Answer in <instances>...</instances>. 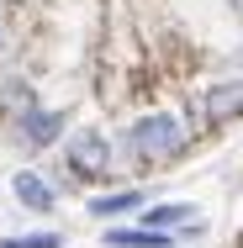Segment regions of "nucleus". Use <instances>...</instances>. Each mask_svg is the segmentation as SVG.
Here are the masks:
<instances>
[{"mask_svg":"<svg viewBox=\"0 0 243 248\" xmlns=\"http://www.w3.org/2000/svg\"><path fill=\"white\" fill-rule=\"evenodd\" d=\"M191 127L175 116V111H143V116H132L127 127H122V143L116 153L132 164V169H169V164H180L185 153H191Z\"/></svg>","mask_w":243,"mask_h":248,"instance_id":"nucleus-1","label":"nucleus"},{"mask_svg":"<svg viewBox=\"0 0 243 248\" xmlns=\"http://www.w3.org/2000/svg\"><path fill=\"white\" fill-rule=\"evenodd\" d=\"M233 122H243V74H233V79H211V85L185 106L191 138L222 132V127H233Z\"/></svg>","mask_w":243,"mask_h":248,"instance_id":"nucleus-2","label":"nucleus"},{"mask_svg":"<svg viewBox=\"0 0 243 248\" xmlns=\"http://www.w3.org/2000/svg\"><path fill=\"white\" fill-rule=\"evenodd\" d=\"M64 174L69 180H90V185L116 180V148H111V138L100 127L69 132V143H64Z\"/></svg>","mask_w":243,"mask_h":248,"instance_id":"nucleus-3","label":"nucleus"},{"mask_svg":"<svg viewBox=\"0 0 243 248\" xmlns=\"http://www.w3.org/2000/svg\"><path fill=\"white\" fill-rule=\"evenodd\" d=\"M64 127H69L64 111H53V106H32L21 122L5 127V143H11L16 153H43V148H53V143L64 138Z\"/></svg>","mask_w":243,"mask_h":248,"instance_id":"nucleus-4","label":"nucleus"},{"mask_svg":"<svg viewBox=\"0 0 243 248\" xmlns=\"http://www.w3.org/2000/svg\"><path fill=\"white\" fill-rule=\"evenodd\" d=\"M11 196L21 201L32 217H48L53 206H58V185H53L48 174H37V169H16L11 174Z\"/></svg>","mask_w":243,"mask_h":248,"instance_id":"nucleus-5","label":"nucleus"},{"mask_svg":"<svg viewBox=\"0 0 243 248\" xmlns=\"http://www.w3.org/2000/svg\"><path fill=\"white\" fill-rule=\"evenodd\" d=\"M32 106H43V95L32 90V79H21V74H0V132H5L11 122H21Z\"/></svg>","mask_w":243,"mask_h":248,"instance_id":"nucleus-6","label":"nucleus"},{"mask_svg":"<svg viewBox=\"0 0 243 248\" xmlns=\"http://www.w3.org/2000/svg\"><path fill=\"white\" fill-rule=\"evenodd\" d=\"M195 217H201V211H195L191 201H148L143 211H138V222H143V227H159V232H175V227H185Z\"/></svg>","mask_w":243,"mask_h":248,"instance_id":"nucleus-7","label":"nucleus"},{"mask_svg":"<svg viewBox=\"0 0 243 248\" xmlns=\"http://www.w3.org/2000/svg\"><path fill=\"white\" fill-rule=\"evenodd\" d=\"M143 206H148V190L122 185V190H111V196H96V201H90V217H138Z\"/></svg>","mask_w":243,"mask_h":248,"instance_id":"nucleus-8","label":"nucleus"},{"mask_svg":"<svg viewBox=\"0 0 243 248\" xmlns=\"http://www.w3.org/2000/svg\"><path fill=\"white\" fill-rule=\"evenodd\" d=\"M106 248H175V232L159 227H106Z\"/></svg>","mask_w":243,"mask_h":248,"instance_id":"nucleus-9","label":"nucleus"},{"mask_svg":"<svg viewBox=\"0 0 243 248\" xmlns=\"http://www.w3.org/2000/svg\"><path fill=\"white\" fill-rule=\"evenodd\" d=\"M0 248H64V232H27V238H5Z\"/></svg>","mask_w":243,"mask_h":248,"instance_id":"nucleus-10","label":"nucleus"},{"mask_svg":"<svg viewBox=\"0 0 243 248\" xmlns=\"http://www.w3.org/2000/svg\"><path fill=\"white\" fill-rule=\"evenodd\" d=\"M11 48V27H5V16H0V53Z\"/></svg>","mask_w":243,"mask_h":248,"instance_id":"nucleus-11","label":"nucleus"}]
</instances>
